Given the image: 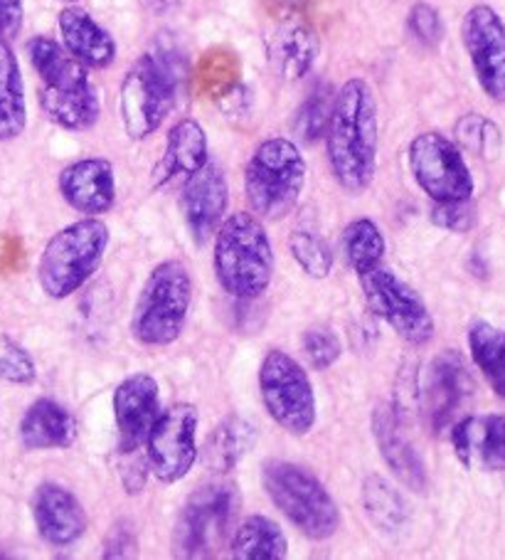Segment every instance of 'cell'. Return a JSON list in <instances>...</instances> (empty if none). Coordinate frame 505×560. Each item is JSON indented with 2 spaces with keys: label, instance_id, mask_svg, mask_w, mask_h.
Segmentation results:
<instances>
[{
  "label": "cell",
  "instance_id": "45",
  "mask_svg": "<svg viewBox=\"0 0 505 560\" xmlns=\"http://www.w3.org/2000/svg\"><path fill=\"white\" fill-rule=\"evenodd\" d=\"M271 5L277 8V11H281V13H296L301 5L306 3V0H269Z\"/></svg>",
  "mask_w": 505,
  "mask_h": 560
},
{
  "label": "cell",
  "instance_id": "27",
  "mask_svg": "<svg viewBox=\"0 0 505 560\" xmlns=\"http://www.w3.org/2000/svg\"><path fill=\"white\" fill-rule=\"evenodd\" d=\"M27 57H31L33 70L40 77V90L62 92L92 82L90 70L77 62L64 50L62 43H57L47 35H35L33 40H27Z\"/></svg>",
  "mask_w": 505,
  "mask_h": 560
},
{
  "label": "cell",
  "instance_id": "38",
  "mask_svg": "<svg viewBox=\"0 0 505 560\" xmlns=\"http://www.w3.org/2000/svg\"><path fill=\"white\" fill-rule=\"evenodd\" d=\"M456 137L466 149H471L481 156H491L501 143V131L491 119L479 117V114H469L459 124H456Z\"/></svg>",
  "mask_w": 505,
  "mask_h": 560
},
{
  "label": "cell",
  "instance_id": "2",
  "mask_svg": "<svg viewBox=\"0 0 505 560\" xmlns=\"http://www.w3.org/2000/svg\"><path fill=\"white\" fill-rule=\"evenodd\" d=\"M212 269L222 292L242 302H255L274 277V245L265 222L255 212H232L215 230Z\"/></svg>",
  "mask_w": 505,
  "mask_h": 560
},
{
  "label": "cell",
  "instance_id": "14",
  "mask_svg": "<svg viewBox=\"0 0 505 560\" xmlns=\"http://www.w3.org/2000/svg\"><path fill=\"white\" fill-rule=\"evenodd\" d=\"M473 378L463 355L446 349L426 365L422 383V410L434 434L449 432L473 395Z\"/></svg>",
  "mask_w": 505,
  "mask_h": 560
},
{
  "label": "cell",
  "instance_id": "34",
  "mask_svg": "<svg viewBox=\"0 0 505 560\" xmlns=\"http://www.w3.org/2000/svg\"><path fill=\"white\" fill-rule=\"evenodd\" d=\"M289 249L296 265L304 269L310 279H326L333 272V249L318 233L310 230H296L289 237Z\"/></svg>",
  "mask_w": 505,
  "mask_h": 560
},
{
  "label": "cell",
  "instance_id": "43",
  "mask_svg": "<svg viewBox=\"0 0 505 560\" xmlns=\"http://www.w3.org/2000/svg\"><path fill=\"white\" fill-rule=\"evenodd\" d=\"M25 21V0H0V40L11 43L21 35Z\"/></svg>",
  "mask_w": 505,
  "mask_h": 560
},
{
  "label": "cell",
  "instance_id": "16",
  "mask_svg": "<svg viewBox=\"0 0 505 560\" xmlns=\"http://www.w3.org/2000/svg\"><path fill=\"white\" fill-rule=\"evenodd\" d=\"M57 188L67 206L82 218H102L116 202V171L109 159L90 156L64 166Z\"/></svg>",
  "mask_w": 505,
  "mask_h": 560
},
{
  "label": "cell",
  "instance_id": "22",
  "mask_svg": "<svg viewBox=\"0 0 505 560\" xmlns=\"http://www.w3.org/2000/svg\"><path fill=\"white\" fill-rule=\"evenodd\" d=\"M373 434L377 450H380L385 465L390 467L392 475L412 491H420V494L426 491L430 479H426L424 462L420 457V452L414 450V444L407 440L402 422L392 408L380 405V408L375 410Z\"/></svg>",
  "mask_w": 505,
  "mask_h": 560
},
{
  "label": "cell",
  "instance_id": "36",
  "mask_svg": "<svg viewBox=\"0 0 505 560\" xmlns=\"http://www.w3.org/2000/svg\"><path fill=\"white\" fill-rule=\"evenodd\" d=\"M301 349H304L310 369L328 371L343 355V341L330 326H314L301 339Z\"/></svg>",
  "mask_w": 505,
  "mask_h": 560
},
{
  "label": "cell",
  "instance_id": "47",
  "mask_svg": "<svg viewBox=\"0 0 505 560\" xmlns=\"http://www.w3.org/2000/svg\"><path fill=\"white\" fill-rule=\"evenodd\" d=\"M62 3H64V5H72V3H77V0H62Z\"/></svg>",
  "mask_w": 505,
  "mask_h": 560
},
{
  "label": "cell",
  "instance_id": "10",
  "mask_svg": "<svg viewBox=\"0 0 505 560\" xmlns=\"http://www.w3.org/2000/svg\"><path fill=\"white\" fill-rule=\"evenodd\" d=\"M365 304L371 312L412 346H424L434 339V316L430 306L412 284L385 262L357 272Z\"/></svg>",
  "mask_w": 505,
  "mask_h": 560
},
{
  "label": "cell",
  "instance_id": "29",
  "mask_svg": "<svg viewBox=\"0 0 505 560\" xmlns=\"http://www.w3.org/2000/svg\"><path fill=\"white\" fill-rule=\"evenodd\" d=\"M227 548L237 560H284L289 556V538L274 518L255 514L235 526Z\"/></svg>",
  "mask_w": 505,
  "mask_h": 560
},
{
  "label": "cell",
  "instance_id": "5",
  "mask_svg": "<svg viewBox=\"0 0 505 560\" xmlns=\"http://www.w3.org/2000/svg\"><path fill=\"white\" fill-rule=\"evenodd\" d=\"M261 487L281 516L308 540H328L341 528V509L314 471L286 459L261 467Z\"/></svg>",
  "mask_w": 505,
  "mask_h": 560
},
{
  "label": "cell",
  "instance_id": "23",
  "mask_svg": "<svg viewBox=\"0 0 505 560\" xmlns=\"http://www.w3.org/2000/svg\"><path fill=\"white\" fill-rule=\"evenodd\" d=\"M320 55V40L314 27L298 21L279 25L267 43V60L284 82H298L310 74Z\"/></svg>",
  "mask_w": 505,
  "mask_h": 560
},
{
  "label": "cell",
  "instance_id": "33",
  "mask_svg": "<svg viewBox=\"0 0 505 560\" xmlns=\"http://www.w3.org/2000/svg\"><path fill=\"white\" fill-rule=\"evenodd\" d=\"M333 86L326 82H318L314 90H310L304 104L298 106L294 121H291V129H294L298 141L316 143L326 137L330 112H333Z\"/></svg>",
  "mask_w": 505,
  "mask_h": 560
},
{
  "label": "cell",
  "instance_id": "26",
  "mask_svg": "<svg viewBox=\"0 0 505 560\" xmlns=\"http://www.w3.org/2000/svg\"><path fill=\"white\" fill-rule=\"evenodd\" d=\"M40 109L55 127L80 133L96 127L102 117V100L94 82H86L62 92L40 90Z\"/></svg>",
  "mask_w": 505,
  "mask_h": 560
},
{
  "label": "cell",
  "instance_id": "32",
  "mask_svg": "<svg viewBox=\"0 0 505 560\" xmlns=\"http://www.w3.org/2000/svg\"><path fill=\"white\" fill-rule=\"evenodd\" d=\"M341 249L348 267L363 272L367 267L380 265L387 253V243L380 225L371 218H355L348 222L341 235Z\"/></svg>",
  "mask_w": 505,
  "mask_h": 560
},
{
  "label": "cell",
  "instance_id": "30",
  "mask_svg": "<svg viewBox=\"0 0 505 560\" xmlns=\"http://www.w3.org/2000/svg\"><path fill=\"white\" fill-rule=\"evenodd\" d=\"M469 355L491 390L505 400V331L491 322H473L466 334Z\"/></svg>",
  "mask_w": 505,
  "mask_h": 560
},
{
  "label": "cell",
  "instance_id": "1",
  "mask_svg": "<svg viewBox=\"0 0 505 560\" xmlns=\"http://www.w3.org/2000/svg\"><path fill=\"white\" fill-rule=\"evenodd\" d=\"M328 168L348 196H361L373 186L380 149V119L373 86L353 77L336 92L326 129Z\"/></svg>",
  "mask_w": 505,
  "mask_h": 560
},
{
  "label": "cell",
  "instance_id": "37",
  "mask_svg": "<svg viewBox=\"0 0 505 560\" xmlns=\"http://www.w3.org/2000/svg\"><path fill=\"white\" fill-rule=\"evenodd\" d=\"M237 62L235 55L230 52H208L205 60L198 67V82L205 92H210V96H222L230 86L237 84Z\"/></svg>",
  "mask_w": 505,
  "mask_h": 560
},
{
  "label": "cell",
  "instance_id": "6",
  "mask_svg": "<svg viewBox=\"0 0 505 560\" xmlns=\"http://www.w3.org/2000/svg\"><path fill=\"white\" fill-rule=\"evenodd\" d=\"M242 509L235 481H212L192 491L183 504L171 546L176 558H215L230 544Z\"/></svg>",
  "mask_w": 505,
  "mask_h": 560
},
{
  "label": "cell",
  "instance_id": "12",
  "mask_svg": "<svg viewBox=\"0 0 505 560\" xmlns=\"http://www.w3.org/2000/svg\"><path fill=\"white\" fill-rule=\"evenodd\" d=\"M198 408L190 402H176L161 410L158 420L145 438V459L151 475L161 485H178L190 475L198 462Z\"/></svg>",
  "mask_w": 505,
  "mask_h": 560
},
{
  "label": "cell",
  "instance_id": "18",
  "mask_svg": "<svg viewBox=\"0 0 505 560\" xmlns=\"http://www.w3.org/2000/svg\"><path fill=\"white\" fill-rule=\"evenodd\" d=\"M114 420L121 447H145V438L161 415L158 381L151 373H133L114 390Z\"/></svg>",
  "mask_w": 505,
  "mask_h": 560
},
{
  "label": "cell",
  "instance_id": "44",
  "mask_svg": "<svg viewBox=\"0 0 505 560\" xmlns=\"http://www.w3.org/2000/svg\"><path fill=\"white\" fill-rule=\"evenodd\" d=\"M249 102H251V96H249V90L245 84H235V86H230V90L222 94V96H218V104H220V109L225 112V117L232 121V119H237V117H245V114L249 112Z\"/></svg>",
  "mask_w": 505,
  "mask_h": 560
},
{
  "label": "cell",
  "instance_id": "28",
  "mask_svg": "<svg viewBox=\"0 0 505 560\" xmlns=\"http://www.w3.org/2000/svg\"><path fill=\"white\" fill-rule=\"evenodd\" d=\"M27 127V102L21 62L8 40H0V141H15Z\"/></svg>",
  "mask_w": 505,
  "mask_h": 560
},
{
  "label": "cell",
  "instance_id": "7",
  "mask_svg": "<svg viewBox=\"0 0 505 560\" xmlns=\"http://www.w3.org/2000/svg\"><path fill=\"white\" fill-rule=\"evenodd\" d=\"M306 186V159L296 141H261L245 168V198L261 220L286 218Z\"/></svg>",
  "mask_w": 505,
  "mask_h": 560
},
{
  "label": "cell",
  "instance_id": "46",
  "mask_svg": "<svg viewBox=\"0 0 505 560\" xmlns=\"http://www.w3.org/2000/svg\"><path fill=\"white\" fill-rule=\"evenodd\" d=\"M145 3H149L151 8H155V11H158V8L171 5V0H145Z\"/></svg>",
  "mask_w": 505,
  "mask_h": 560
},
{
  "label": "cell",
  "instance_id": "11",
  "mask_svg": "<svg viewBox=\"0 0 505 560\" xmlns=\"http://www.w3.org/2000/svg\"><path fill=\"white\" fill-rule=\"evenodd\" d=\"M412 178L432 202L471 200L475 183L461 149L439 131L416 133L407 149Z\"/></svg>",
  "mask_w": 505,
  "mask_h": 560
},
{
  "label": "cell",
  "instance_id": "39",
  "mask_svg": "<svg viewBox=\"0 0 505 560\" xmlns=\"http://www.w3.org/2000/svg\"><path fill=\"white\" fill-rule=\"evenodd\" d=\"M432 225L446 233L463 235L475 225V210L471 200H451V202H434L430 212Z\"/></svg>",
  "mask_w": 505,
  "mask_h": 560
},
{
  "label": "cell",
  "instance_id": "25",
  "mask_svg": "<svg viewBox=\"0 0 505 560\" xmlns=\"http://www.w3.org/2000/svg\"><path fill=\"white\" fill-rule=\"evenodd\" d=\"M257 424L242 415H230L212 430L198 452V459L208 471L227 475L245 459L257 444Z\"/></svg>",
  "mask_w": 505,
  "mask_h": 560
},
{
  "label": "cell",
  "instance_id": "24",
  "mask_svg": "<svg viewBox=\"0 0 505 560\" xmlns=\"http://www.w3.org/2000/svg\"><path fill=\"white\" fill-rule=\"evenodd\" d=\"M21 442L31 452L67 450L77 440V420L62 402L52 398L35 400L21 420Z\"/></svg>",
  "mask_w": 505,
  "mask_h": 560
},
{
  "label": "cell",
  "instance_id": "19",
  "mask_svg": "<svg viewBox=\"0 0 505 560\" xmlns=\"http://www.w3.org/2000/svg\"><path fill=\"white\" fill-rule=\"evenodd\" d=\"M33 521L40 538L52 548H70L86 534L90 518L82 501L62 485L45 481L33 494Z\"/></svg>",
  "mask_w": 505,
  "mask_h": 560
},
{
  "label": "cell",
  "instance_id": "13",
  "mask_svg": "<svg viewBox=\"0 0 505 560\" xmlns=\"http://www.w3.org/2000/svg\"><path fill=\"white\" fill-rule=\"evenodd\" d=\"M461 43L475 80L495 104H505V21L491 5L469 8L461 21Z\"/></svg>",
  "mask_w": 505,
  "mask_h": 560
},
{
  "label": "cell",
  "instance_id": "4",
  "mask_svg": "<svg viewBox=\"0 0 505 560\" xmlns=\"http://www.w3.org/2000/svg\"><path fill=\"white\" fill-rule=\"evenodd\" d=\"M192 306V275L180 259H163L151 269L136 299L131 336L145 349L173 346L186 331Z\"/></svg>",
  "mask_w": 505,
  "mask_h": 560
},
{
  "label": "cell",
  "instance_id": "8",
  "mask_svg": "<svg viewBox=\"0 0 505 560\" xmlns=\"http://www.w3.org/2000/svg\"><path fill=\"white\" fill-rule=\"evenodd\" d=\"M259 395L265 410L281 430L304 438L316 428L318 402L308 371L294 355L269 349L259 365Z\"/></svg>",
  "mask_w": 505,
  "mask_h": 560
},
{
  "label": "cell",
  "instance_id": "20",
  "mask_svg": "<svg viewBox=\"0 0 505 560\" xmlns=\"http://www.w3.org/2000/svg\"><path fill=\"white\" fill-rule=\"evenodd\" d=\"M62 47L86 70H106L116 60V40L77 3L64 5L57 15Z\"/></svg>",
  "mask_w": 505,
  "mask_h": 560
},
{
  "label": "cell",
  "instance_id": "41",
  "mask_svg": "<svg viewBox=\"0 0 505 560\" xmlns=\"http://www.w3.org/2000/svg\"><path fill=\"white\" fill-rule=\"evenodd\" d=\"M407 25H410V33L426 47H436L444 37V23L442 15L430 3H414L410 18H407Z\"/></svg>",
  "mask_w": 505,
  "mask_h": 560
},
{
  "label": "cell",
  "instance_id": "35",
  "mask_svg": "<svg viewBox=\"0 0 505 560\" xmlns=\"http://www.w3.org/2000/svg\"><path fill=\"white\" fill-rule=\"evenodd\" d=\"M37 378V363L25 346L0 334V381L11 385H31Z\"/></svg>",
  "mask_w": 505,
  "mask_h": 560
},
{
  "label": "cell",
  "instance_id": "17",
  "mask_svg": "<svg viewBox=\"0 0 505 560\" xmlns=\"http://www.w3.org/2000/svg\"><path fill=\"white\" fill-rule=\"evenodd\" d=\"M446 434L466 469L505 471V412L463 415Z\"/></svg>",
  "mask_w": 505,
  "mask_h": 560
},
{
  "label": "cell",
  "instance_id": "9",
  "mask_svg": "<svg viewBox=\"0 0 505 560\" xmlns=\"http://www.w3.org/2000/svg\"><path fill=\"white\" fill-rule=\"evenodd\" d=\"M180 80L153 52L126 70L119 90V117L131 141H145L161 129L176 104Z\"/></svg>",
  "mask_w": 505,
  "mask_h": 560
},
{
  "label": "cell",
  "instance_id": "3",
  "mask_svg": "<svg viewBox=\"0 0 505 560\" xmlns=\"http://www.w3.org/2000/svg\"><path fill=\"white\" fill-rule=\"evenodd\" d=\"M109 243V225L102 218H80L55 233L37 259V282L45 296L62 302L80 292L99 272Z\"/></svg>",
  "mask_w": 505,
  "mask_h": 560
},
{
  "label": "cell",
  "instance_id": "31",
  "mask_svg": "<svg viewBox=\"0 0 505 560\" xmlns=\"http://www.w3.org/2000/svg\"><path fill=\"white\" fill-rule=\"evenodd\" d=\"M363 506L371 524L383 534H397L410 518V509L400 494V489L390 485V479L371 475L363 481Z\"/></svg>",
  "mask_w": 505,
  "mask_h": 560
},
{
  "label": "cell",
  "instance_id": "40",
  "mask_svg": "<svg viewBox=\"0 0 505 560\" xmlns=\"http://www.w3.org/2000/svg\"><path fill=\"white\" fill-rule=\"evenodd\" d=\"M149 459H145V447H121L119 444V477L126 494H141L149 479Z\"/></svg>",
  "mask_w": 505,
  "mask_h": 560
},
{
  "label": "cell",
  "instance_id": "21",
  "mask_svg": "<svg viewBox=\"0 0 505 560\" xmlns=\"http://www.w3.org/2000/svg\"><path fill=\"white\" fill-rule=\"evenodd\" d=\"M210 161V143L202 124L196 119H180L168 131L163 156L153 168V188H165L176 180H186Z\"/></svg>",
  "mask_w": 505,
  "mask_h": 560
},
{
  "label": "cell",
  "instance_id": "42",
  "mask_svg": "<svg viewBox=\"0 0 505 560\" xmlns=\"http://www.w3.org/2000/svg\"><path fill=\"white\" fill-rule=\"evenodd\" d=\"M136 534L129 521H119L114 524L109 536L104 540L102 558H133L136 556Z\"/></svg>",
  "mask_w": 505,
  "mask_h": 560
},
{
  "label": "cell",
  "instance_id": "15",
  "mask_svg": "<svg viewBox=\"0 0 505 560\" xmlns=\"http://www.w3.org/2000/svg\"><path fill=\"white\" fill-rule=\"evenodd\" d=\"M230 188L218 163L208 161L198 173H192L180 186V212L196 243L202 245L220 228L227 215Z\"/></svg>",
  "mask_w": 505,
  "mask_h": 560
}]
</instances>
